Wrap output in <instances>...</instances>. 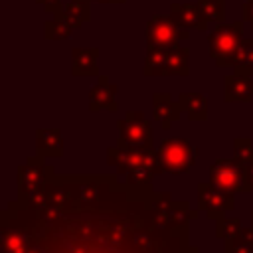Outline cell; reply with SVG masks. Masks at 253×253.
<instances>
[{
	"instance_id": "6da1fadb",
	"label": "cell",
	"mask_w": 253,
	"mask_h": 253,
	"mask_svg": "<svg viewBox=\"0 0 253 253\" xmlns=\"http://www.w3.org/2000/svg\"><path fill=\"white\" fill-rule=\"evenodd\" d=\"M109 164L117 166V174L126 178L130 186H148L152 176L158 174V156L156 148L150 150H134L113 146L107 150Z\"/></svg>"
},
{
	"instance_id": "7a4b0ae2",
	"label": "cell",
	"mask_w": 253,
	"mask_h": 253,
	"mask_svg": "<svg viewBox=\"0 0 253 253\" xmlns=\"http://www.w3.org/2000/svg\"><path fill=\"white\" fill-rule=\"evenodd\" d=\"M190 71V51L182 45L174 47H154L146 49L144 55V75H188Z\"/></svg>"
},
{
	"instance_id": "3957f363",
	"label": "cell",
	"mask_w": 253,
	"mask_h": 253,
	"mask_svg": "<svg viewBox=\"0 0 253 253\" xmlns=\"http://www.w3.org/2000/svg\"><path fill=\"white\" fill-rule=\"evenodd\" d=\"M158 174H184L198 160V148L184 138H166L156 148Z\"/></svg>"
},
{
	"instance_id": "277c9868",
	"label": "cell",
	"mask_w": 253,
	"mask_h": 253,
	"mask_svg": "<svg viewBox=\"0 0 253 253\" xmlns=\"http://www.w3.org/2000/svg\"><path fill=\"white\" fill-rule=\"evenodd\" d=\"M243 42V20H235L231 24H215V28L208 34V51L215 59L217 67H227L229 57L237 51Z\"/></svg>"
},
{
	"instance_id": "5b68a950",
	"label": "cell",
	"mask_w": 253,
	"mask_h": 253,
	"mask_svg": "<svg viewBox=\"0 0 253 253\" xmlns=\"http://www.w3.org/2000/svg\"><path fill=\"white\" fill-rule=\"evenodd\" d=\"M117 128H119L117 146L134 148V150L154 148L152 146V126L142 111H128L123 119H119Z\"/></svg>"
},
{
	"instance_id": "8992f818",
	"label": "cell",
	"mask_w": 253,
	"mask_h": 253,
	"mask_svg": "<svg viewBox=\"0 0 253 253\" xmlns=\"http://www.w3.org/2000/svg\"><path fill=\"white\" fill-rule=\"evenodd\" d=\"M210 182L225 194L235 196L237 192H249L245 164L235 158H219L210 168Z\"/></svg>"
},
{
	"instance_id": "52a82bcc",
	"label": "cell",
	"mask_w": 253,
	"mask_h": 253,
	"mask_svg": "<svg viewBox=\"0 0 253 253\" xmlns=\"http://www.w3.org/2000/svg\"><path fill=\"white\" fill-rule=\"evenodd\" d=\"M190 30H182L174 24L170 16L156 14L146 24V49L154 47H174L182 40H188Z\"/></svg>"
},
{
	"instance_id": "ba28073f",
	"label": "cell",
	"mask_w": 253,
	"mask_h": 253,
	"mask_svg": "<svg viewBox=\"0 0 253 253\" xmlns=\"http://www.w3.org/2000/svg\"><path fill=\"white\" fill-rule=\"evenodd\" d=\"M51 176H53V168L45 164L43 156L36 154L28 158V162L18 168V198H26L38 192Z\"/></svg>"
},
{
	"instance_id": "9c48e42d",
	"label": "cell",
	"mask_w": 253,
	"mask_h": 253,
	"mask_svg": "<svg viewBox=\"0 0 253 253\" xmlns=\"http://www.w3.org/2000/svg\"><path fill=\"white\" fill-rule=\"evenodd\" d=\"M235 196L221 192L219 188H215L211 182H202L198 186V208L202 211H206V215L210 219H221L225 215V211L233 210L235 206Z\"/></svg>"
},
{
	"instance_id": "30bf717a",
	"label": "cell",
	"mask_w": 253,
	"mask_h": 253,
	"mask_svg": "<svg viewBox=\"0 0 253 253\" xmlns=\"http://www.w3.org/2000/svg\"><path fill=\"white\" fill-rule=\"evenodd\" d=\"M170 18L174 20V24L182 30H206L208 22L202 16V10L198 6V2L190 4H182V2H172L170 4Z\"/></svg>"
},
{
	"instance_id": "8fae6325",
	"label": "cell",
	"mask_w": 253,
	"mask_h": 253,
	"mask_svg": "<svg viewBox=\"0 0 253 253\" xmlns=\"http://www.w3.org/2000/svg\"><path fill=\"white\" fill-rule=\"evenodd\" d=\"M152 115L160 123V126L164 130H168L174 125V121H178L182 117V109H180V103L174 101L170 93H154L152 95Z\"/></svg>"
},
{
	"instance_id": "7c38bea8",
	"label": "cell",
	"mask_w": 253,
	"mask_h": 253,
	"mask_svg": "<svg viewBox=\"0 0 253 253\" xmlns=\"http://www.w3.org/2000/svg\"><path fill=\"white\" fill-rule=\"evenodd\" d=\"M117 85H113L109 81L107 75H99L97 83L93 85L91 93H89V111H101V109H107V111H117Z\"/></svg>"
},
{
	"instance_id": "4fadbf2b",
	"label": "cell",
	"mask_w": 253,
	"mask_h": 253,
	"mask_svg": "<svg viewBox=\"0 0 253 253\" xmlns=\"http://www.w3.org/2000/svg\"><path fill=\"white\" fill-rule=\"evenodd\" d=\"M223 97L227 103H245L253 99V77L231 73L223 79Z\"/></svg>"
},
{
	"instance_id": "5bb4252c",
	"label": "cell",
	"mask_w": 253,
	"mask_h": 253,
	"mask_svg": "<svg viewBox=\"0 0 253 253\" xmlns=\"http://www.w3.org/2000/svg\"><path fill=\"white\" fill-rule=\"evenodd\" d=\"M99 47H73L71 73L73 75H99Z\"/></svg>"
},
{
	"instance_id": "9a60e30c",
	"label": "cell",
	"mask_w": 253,
	"mask_h": 253,
	"mask_svg": "<svg viewBox=\"0 0 253 253\" xmlns=\"http://www.w3.org/2000/svg\"><path fill=\"white\" fill-rule=\"evenodd\" d=\"M36 148L40 156H61L63 136L59 128H38L36 130Z\"/></svg>"
},
{
	"instance_id": "2e32d148",
	"label": "cell",
	"mask_w": 253,
	"mask_h": 253,
	"mask_svg": "<svg viewBox=\"0 0 253 253\" xmlns=\"http://www.w3.org/2000/svg\"><path fill=\"white\" fill-rule=\"evenodd\" d=\"M178 103L182 113L192 121H206L208 119V99L202 93H180Z\"/></svg>"
},
{
	"instance_id": "e0dca14e",
	"label": "cell",
	"mask_w": 253,
	"mask_h": 253,
	"mask_svg": "<svg viewBox=\"0 0 253 253\" xmlns=\"http://www.w3.org/2000/svg\"><path fill=\"white\" fill-rule=\"evenodd\" d=\"M227 67H233V73L253 77V38L241 42L237 51L229 57Z\"/></svg>"
},
{
	"instance_id": "ac0fdd59",
	"label": "cell",
	"mask_w": 253,
	"mask_h": 253,
	"mask_svg": "<svg viewBox=\"0 0 253 253\" xmlns=\"http://www.w3.org/2000/svg\"><path fill=\"white\" fill-rule=\"evenodd\" d=\"M91 2L87 0H69L67 4H63V8L59 10V14L69 22V26L75 30V28H81L89 18H91V8H89ZM57 14V12H55Z\"/></svg>"
},
{
	"instance_id": "d6986e66",
	"label": "cell",
	"mask_w": 253,
	"mask_h": 253,
	"mask_svg": "<svg viewBox=\"0 0 253 253\" xmlns=\"http://www.w3.org/2000/svg\"><path fill=\"white\" fill-rule=\"evenodd\" d=\"M223 253H253V225L243 227L235 237L223 241Z\"/></svg>"
},
{
	"instance_id": "ffe728a7",
	"label": "cell",
	"mask_w": 253,
	"mask_h": 253,
	"mask_svg": "<svg viewBox=\"0 0 253 253\" xmlns=\"http://www.w3.org/2000/svg\"><path fill=\"white\" fill-rule=\"evenodd\" d=\"M43 32H45V38H47V40L59 42V40H67V38L71 36L73 28H71L69 22L57 12V14H53V18H51L49 22H45Z\"/></svg>"
},
{
	"instance_id": "44dd1931",
	"label": "cell",
	"mask_w": 253,
	"mask_h": 253,
	"mask_svg": "<svg viewBox=\"0 0 253 253\" xmlns=\"http://www.w3.org/2000/svg\"><path fill=\"white\" fill-rule=\"evenodd\" d=\"M208 24H221L225 20V0H196Z\"/></svg>"
},
{
	"instance_id": "7402d4cb",
	"label": "cell",
	"mask_w": 253,
	"mask_h": 253,
	"mask_svg": "<svg viewBox=\"0 0 253 253\" xmlns=\"http://www.w3.org/2000/svg\"><path fill=\"white\" fill-rule=\"evenodd\" d=\"M217 223V231H215V235L217 237H221L223 241L225 239H231V237H235L241 229H243V225H241V221H239V217H221V219H217L215 221Z\"/></svg>"
},
{
	"instance_id": "603a6c76",
	"label": "cell",
	"mask_w": 253,
	"mask_h": 253,
	"mask_svg": "<svg viewBox=\"0 0 253 253\" xmlns=\"http://www.w3.org/2000/svg\"><path fill=\"white\" fill-rule=\"evenodd\" d=\"M233 158L239 160L241 164H247L253 160V142L247 136H237L233 138Z\"/></svg>"
},
{
	"instance_id": "cb8c5ba5",
	"label": "cell",
	"mask_w": 253,
	"mask_h": 253,
	"mask_svg": "<svg viewBox=\"0 0 253 253\" xmlns=\"http://www.w3.org/2000/svg\"><path fill=\"white\" fill-rule=\"evenodd\" d=\"M241 20L253 30V0H245V4L241 6Z\"/></svg>"
},
{
	"instance_id": "d4e9b609",
	"label": "cell",
	"mask_w": 253,
	"mask_h": 253,
	"mask_svg": "<svg viewBox=\"0 0 253 253\" xmlns=\"http://www.w3.org/2000/svg\"><path fill=\"white\" fill-rule=\"evenodd\" d=\"M38 4H42L43 10H45L47 14H51V16L63 8V2H61V0H38Z\"/></svg>"
},
{
	"instance_id": "484cf974",
	"label": "cell",
	"mask_w": 253,
	"mask_h": 253,
	"mask_svg": "<svg viewBox=\"0 0 253 253\" xmlns=\"http://www.w3.org/2000/svg\"><path fill=\"white\" fill-rule=\"evenodd\" d=\"M245 176H247V186H249V192L253 190V160L245 164Z\"/></svg>"
},
{
	"instance_id": "4316f807",
	"label": "cell",
	"mask_w": 253,
	"mask_h": 253,
	"mask_svg": "<svg viewBox=\"0 0 253 253\" xmlns=\"http://www.w3.org/2000/svg\"><path fill=\"white\" fill-rule=\"evenodd\" d=\"M87 2H93V0H87ZM95 2H101V4H121L125 0H95Z\"/></svg>"
},
{
	"instance_id": "83f0119b",
	"label": "cell",
	"mask_w": 253,
	"mask_h": 253,
	"mask_svg": "<svg viewBox=\"0 0 253 253\" xmlns=\"http://www.w3.org/2000/svg\"><path fill=\"white\" fill-rule=\"evenodd\" d=\"M251 225H253V211H251Z\"/></svg>"
}]
</instances>
